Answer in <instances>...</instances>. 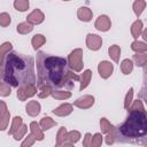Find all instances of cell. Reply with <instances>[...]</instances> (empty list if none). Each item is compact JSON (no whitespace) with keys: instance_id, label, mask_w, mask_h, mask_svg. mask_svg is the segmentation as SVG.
Wrapping results in <instances>:
<instances>
[{"instance_id":"cell-7","label":"cell","mask_w":147,"mask_h":147,"mask_svg":"<svg viewBox=\"0 0 147 147\" xmlns=\"http://www.w3.org/2000/svg\"><path fill=\"white\" fill-rule=\"evenodd\" d=\"M113 71H114V64L107 60H103L98 64V72L100 77L103 79L109 78L113 75Z\"/></svg>"},{"instance_id":"cell-37","label":"cell","mask_w":147,"mask_h":147,"mask_svg":"<svg viewBox=\"0 0 147 147\" xmlns=\"http://www.w3.org/2000/svg\"><path fill=\"white\" fill-rule=\"evenodd\" d=\"M53 88L51 86H41L39 87V92H38V98L40 99H45L47 96H49L52 94Z\"/></svg>"},{"instance_id":"cell-42","label":"cell","mask_w":147,"mask_h":147,"mask_svg":"<svg viewBox=\"0 0 147 147\" xmlns=\"http://www.w3.org/2000/svg\"><path fill=\"white\" fill-rule=\"evenodd\" d=\"M103 139H105V142H106L108 146L113 145V144L115 142V129H114L111 132L107 133V134H106V137H105Z\"/></svg>"},{"instance_id":"cell-26","label":"cell","mask_w":147,"mask_h":147,"mask_svg":"<svg viewBox=\"0 0 147 147\" xmlns=\"http://www.w3.org/2000/svg\"><path fill=\"white\" fill-rule=\"evenodd\" d=\"M146 5H147V2H146L145 0H136V1L133 2L132 8H133V11H134V14H136L137 17H139V16L142 14V11H144Z\"/></svg>"},{"instance_id":"cell-30","label":"cell","mask_w":147,"mask_h":147,"mask_svg":"<svg viewBox=\"0 0 147 147\" xmlns=\"http://www.w3.org/2000/svg\"><path fill=\"white\" fill-rule=\"evenodd\" d=\"M22 124H23V119H22V117H20V116H15V117L13 118V121H11V125H10L9 131H8V134L13 136V134L18 130V127H20Z\"/></svg>"},{"instance_id":"cell-12","label":"cell","mask_w":147,"mask_h":147,"mask_svg":"<svg viewBox=\"0 0 147 147\" xmlns=\"http://www.w3.org/2000/svg\"><path fill=\"white\" fill-rule=\"evenodd\" d=\"M44 20H45V15L40 9H34L26 16V22L32 25L41 24L44 22Z\"/></svg>"},{"instance_id":"cell-17","label":"cell","mask_w":147,"mask_h":147,"mask_svg":"<svg viewBox=\"0 0 147 147\" xmlns=\"http://www.w3.org/2000/svg\"><path fill=\"white\" fill-rule=\"evenodd\" d=\"M91 79H92V71L90 69H86L85 71H83V74L79 76V91H83L85 90L90 83H91Z\"/></svg>"},{"instance_id":"cell-21","label":"cell","mask_w":147,"mask_h":147,"mask_svg":"<svg viewBox=\"0 0 147 147\" xmlns=\"http://www.w3.org/2000/svg\"><path fill=\"white\" fill-rule=\"evenodd\" d=\"M108 54L110 56V59L115 62L118 63L119 62V57H121V47L118 45H113L108 48Z\"/></svg>"},{"instance_id":"cell-8","label":"cell","mask_w":147,"mask_h":147,"mask_svg":"<svg viewBox=\"0 0 147 147\" xmlns=\"http://www.w3.org/2000/svg\"><path fill=\"white\" fill-rule=\"evenodd\" d=\"M86 46L91 51H98L102 46V38L94 33H88L86 36Z\"/></svg>"},{"instance_id":"cell-44","label":"cell","mask_w":147,"mask_h":147,"mask_svg":"<svg viewBox=\"0 0 147 147\" xmlns=\"http://www.w3.org/2000/svg\"><path fill=\"white\" fill-rule=\"evenodd\" d=\"M55 147H75V144H72L68 140H64L60 144H55Z\"/></svg>"},{"instance_id":"cell-45","label":"cell","mask_w":147,"mask_h":147,"mask_svg":"<svg viewBox=\"0 0 147 147\" xmlns=\"http://www.w3.org/2000/svg\"><path fill=\"white\" fill-rule=\"evenodd\" d=\"M141 36H142V39H144V40H147V31H146V30H142Z\"/></svg>"},{"instance_id":"cell-5","label":"cell","mask_w":147,"mask_h":147,"mask_svg":"<svg viewBox=\"0 0 147 147\" xmlns=\"http://www.w3.org/2000/svg\"><path fill=\"white\" fill-rule=\"evenodd\" d=\"M37 94V86L36 84H29V85H24L17 88L16 95L18 98V100L21 101H25L29 98H32L33 95Z\"/></svg>"},{"instance_id":"cell-6","label":"cell","mask_w":147,"mask_h":147,"mask_svg":"<svg viewBox=\"0 0 147 147\" xmlns=\"http://www.w3.org/2000/svg\"><path fill=\"white\" fill-rule=\"evenodd\" d=\"M10 119V113L5 101L0 100V131H5L8 127Z\"/></svg>"},{"instance_id":"cell-34","label":"cell","mask_w":147,"mask_h":147,"mask_svg":"<svg viewBox=\"0 0 147 147\" xmlns=\"http://www.w3.org/2000/svg\"><path fill=\"white\" fill-rule=\"evenodd\" d=\"M79 139H80V133H79L78 131H76V130L69 131V132L67 133L65 140H68V141H70V142H72V144H76L77 141H79Z\"/></svg>"},{"instance_id":"cell-1","label":"cell","mask_w":147,"mask_h":147,"mask_svg":"<svg viewBox=\"0 0 147 147\" xmlns=\"http://www.w3.org/2000/svg\"><path fill=\"white\" fill-rule=\"evenodd\" d=\"M5 83L13 87H21L36 83L33 59L16 52H10L0 70Z\"/></svg>"},{"instance_id":"cell-29","label":"cell","mask_w":147,"mask_h":147,"mask_svg":"<svg viewBox=\"0 0 147 147\" xmlns=\"http://www.w3.org/2000/svg\"><path fill=\"white\" fill-rule=\"evenodd\" d=\"M100 129H101V132L102 133H109V132H111L114 129H115V126L107 119V118H105V117H102L101 119H100Z\"/></svg>"},{"instance_id":"cell-38","label":"cell","mask_w":147,"mask_h":147,"mask_svg":"<svg viewBox=\"0 0 147 147\" xmlns=\"http://www.w3.org/2000/svg\"><path fill=\"white\" fill-rule=\"evenodd\" d=\"M10 22H11V18L8 13H0V26L6 28L10 24Z\"/></svg>"},{"instance_id":"cell-40","label":"cell","mask_w":147,"mask_h":147,"mask_svg":"<svg viewBox=\"0 0 147 147\" xmlns=\"http://www.w3.org/2000/svg\"><path fill=\"white\" fill-rule=\"evenodd\" d=\"M67 133H68L67 129L64 126H61L57 131V134H56V144H60V142L64 141L65 138H67Z\"/></svg>"},{"instance_id":"cell-9","label":"cell","mask_w":147,"mask_h":147,"mask_svg":"<svg viewBox=\"0 0 147 147\" xmlns=\"http://www.w3.org/2000/svg\"><path fill=\"white\" fill-rule=\"evenodd\" d=\"M94 100L95 99H94L93 95H90V94L83 95V96L78 98L74 102V106L77 107V108H79V109H88V108H91L94 105Z\"/></svg>"},{"instance_id":"cell-36","label":"cell","mask_w":147,"mask_h":147,"mask_svg":"<svg viewBox=\"0 0 147 147\" xmlns=\"http://www.w3.org/2000/svg\"><path fill=\"white\" fill-rule=\"evenodd\" d=\"M127 110L129 111H144L145 107H144V103L141 100H136V101H132V103Z\"/></svg>"},{"instance_id":"cell-13","label":"cell","mask_w":147,"mask_h":147,"mask_svg":"<svg viewBox=\"0 0 147 147\" xmlns=\"http://www.w3.org/2000/svg\"><path fill=\"white\" fill-rule=\"evenodd\" d=\"M74 108H72V105L71 103H62L60 105L59 107H56L55 109H53V114L56 115V116H60V117H65L68 115H70L72 113Z\"/></svg>"},{"instance_id":"cell-23","label":"cell","mask_w":147,"mask_h":147,"mask_svg":"<svg viewBox=\"0 0 147 147\" xmlns=\"http://www.w3.org/2000/svg\"><path fill=\"white\" fill-rule=\"evenodd\" d=\"M132 62L137 67H144L147 62V54L146 53H136L132 57Z\"/></svg>"},{"instance_id":"cell-24","label":"cell","mask_w":147,"mask_h":147,"mask_svg":"<svg viewBox=\"0 0 147 147\" xmlns=\"http://www.w3.org/2000/svg\"><path fill=\"white\" fill-rule=\"evenodd\" d=\"M133 70V62L130 59H124L121 62V71L124 75H130Z\"/></svg>"},{"instance_id":"cell-39","label":"cell","mask_w":147,"mask_h":147,"mask_svg":"<svg viewBox=\"0 0 147 147\" xmlns=\"http://www.w3.org/2000/svg\"><path fill=\"white\" fill-rule=\"evenodd\" d=\"M132 100H133V87H131V88L127 91V93H126V95H125V99H124V108H125L126 110L130 108V106H131V103H132Z\"/></svg>"},{"instance_id":"cell-4","label":"cell","mask_w":147,"mask_h":147,"mask_svg":"<svg viewBox=\"0 0 147 147\" xmlns=\"http://www.w3.org/2000/svg\"><path fill=\"white\" fill-rule=\"evenodd\" d=\"M67 63H68V65L70 67L71 70H74L75 72H80L83 70V67H84L83 49L82 48H75L74 51H71L70 54L68 55Z\"/></svg>"},{"instance_id":"cell-41","label":"cell","mask_w":147,"mask_h":147,"mask_svg":"<svg viewBox=\"0 0 147 147\" xmlns=\"http://www.w3.org/2000/svg\"><path fill=\"white\" fill-rule=\"evenodd\" d=\"M34 142H36V139H34L33 136L30 133V134H28V136L24 138V140H23L22 144H21V147H31Z\"/></svg>"},{"instance_id":"cell-18","label":"cell","mask_w":147,"mask_h":147,"mask_svg":"<svg viewBox=\"0 0 147 147\" xmlns=\"http://www.w3.org/2000/svg\"><path fill=\"white\" fill-rule=\"evenodd\" d=\"M30 131H31V134L33 136V138L36 139V141H41L44 140L45 136H44V131L40 129L39 126V123L37 122H31L30 123Z\"/></svg>"},{"instance_id":"cell-25","label":"cell","mask_w":147,"mask_h":147,"mask_svg":"<svg viewBox=\"0 0 147 147\" xmlns=\"http://www.w3.org/2000/svg\"><path fill=\"white\" fill-rule=\"evenodd\" d=\"M55 100H67L71 96V92L63 91V90H53L51 94Z\"/></svg>"},{"instance_id":"cell-46","label":"cell","mask_w":147,"mask_h":147,"mask_svg":"<svg viewBox=\"0 0 147 147\" xmlns=\"http://www.w3.org/2000/svg\"><path fill=\"white\" fill-rule=\"evenodd\" d=\"M0 78H1V74H0Z\"/></svg>"},{"instance_id":"cell-22","label":"cell","mask_w":147,"mask_h":147,"mask_svg":"<svg viewBox=\"0 0 147 147\" xmlns=\"http://www.w3.org/2000/svg\"><path fill=\"white\" fill-rule=\"evenodd\" d=\"M45 42H46V38H45L42 34H40V33L34 34V36L32 37V39H31V44H32V47H33L34 51L39 49Z\"/></svg>"},{"instance_id":"cell-31","label":"cell","mask_w":147,"mask_h":147,"mask_svg":"<svg viewBox=\"0 0 147 147\" xmlns=\"http://www.w3.org/2000/svg\"><path fill=\"white\" fill-rule=\"evenodd\" d=\"M13 5H14V8L18 11H25L30 7L29 0H15Z\"/></svg>"},{"instance_id":"cell-27","label":"cell","mask_w":147,"mask_h":147,"mask_svg":"<svg viewBox=\"0 0 147 147\" xmlns=\"http://www.w3.org/2000/svg\"><path fill=\"white\" fill-rule=\"evenodd\" d=\"M131 49L136 53H146L147 51V44L145 41H139V40H134L131 44Z\"/></svg>"},{"instance_id":"cell-15","label":"cell","mask_w":147,"mask_h":147,"mask_svg":"<svg viewBox=\"0 0 147 147\" xmlns=\"http://www.w3.org/2000/svg\"><path fill=\"white\" fill-rule=\"evenodd\" d=\"M11 49H13V45L9 41H5L0 45V70L2 69L6 56L11 52Z\"/></svg>"},{"instance_id":"cell-33","label":"cell","mask_w":147,"mask_h":147,"mask_svg":"<svg viewBox=\"0 0 147 147\" xmlns=\"http://www.w3.org/2000/svg\"><path fill=\"white\" fill-rule=\"evenodd\" d=\"M26 132H28V126L23 123V124L18 127V130L13 134V137H14V139H15V140H17V141H18V140H21V139L26 134Z\"/></svg>"},{"instance_id":"cell-11","label":"cell","mask_w":147,"mask_h":147,"mask_svg":"<svg viewBox=\"0 0 147 147\" xmlns=\"http://www.w3.org/2000/svg\"><path fill=\"white\" fill-rule=\"evenodd\" d=\"M74 82H79V76L77 74H74L72 71H67L61 84H60V87L59 88H63V87H68V88H71L74 87L75 83Z\"/></svg>"},{"instance_id":"cell-35","label":"cell","mask_w":147,"mask_h":147,"mask_svg":"<svg viewBox=\"0 0 147 147\" xmlns=\"http://www.w3.org/2000/svg\"><path fill=\"white\" fill-rule=\"evenodd\" d=\"M10 93H11V86L5 82H2V83L0 82V96L6 98V96H9Z\"/></svg>"},{"instance_id":"cell-14","label":"cell","mask_w":147,"mask_h":147,"mask_svg":"<svg viewBox=\"0 0 147 147\" xmlns=\"http://www.w3.org/2000/svg\"><path fill=\"white\" fill-rule=\"evenodd\" d=\"M40 110H41V106H40V103H39L38 101H36V100L29 101V102L26 103V106H25V111H26V114H28L29 116H31V117H34V116L39 115Z\"/></svg>"},{"instance_id":"cell-32","label":"cell","mask_w":147,"mask_h":147,"mask_svg":"<svg viewBox=\"0 0 147 147\" xmlns=\"http://www.w3.org/2000/svg\"><path fill=\"white\" fill-rule=\"evenodd\" d=\"M103 142V137L101 133H94L91 137V142H90V147H101Z\"/></svg>"},{"instance_id":"cell-2","label":"cell","mask_w":147,"mask_h":147,"mask_svg":"<svg viewBox=\"0 0 147 147\" xmlns=\"http://www.w3.org/2000/svg\"><path fill=\"white\" fill-rule=\"evenodd\" d=\"M67 60L64 57L48 55L45 52L37 53V74L38 83L37 87L51 86L52 88H59L60 84L67 72Z\"/></svg>"},{"instance_id":"cell-20","label":"cell","mask_w":147,"mask_h":147,"mask_svg":"<svg viewBox=\"0 0 147 147\" xmlns=\"http://www.w3.org/2000/svg\"><path fill=\"white\" fill-rule=\"evenodd\" d=\"M56 124H57V123H56L52 117H49V116H45V117H42V118L40 119L39 126H40V129H41L42 131H46V130L52 129V127L55 126Z\"/></svg>"},{"instance_id":"cell-10","label":"cell","mask_w":147,"mask_h":147,"mask_svg":"<svg viewBox=\"0 0 147 147\" xmlns=\"http://www.w3.org/2000/svg\"><path fill=\"white\" fill-rule=\"evenodd\" d=\"M94 26L96 30L101 32H107L111 28V21L107 15H100L94 23Z\"/></svg>"},{"instance_id":"cell-3","label":"cell","mask_w":147,"mask_h":147,"mask_svg":"<svg viewBox=\"0 0 147 147\" xmlns=\"http://www.w3.org/2000/svg\"><path fill=\"white\" fill-rule=\"evenodd\" d=\"M147 133V115L144 111H129L124 123L115 127V141L129 142L145 139Z\"/></svg>"},{"instance_id":"cell-16","label":"cell","mask_w":147,"mask_h":147,"mask_svg":"<svg viewBox=\"0 0 147 147\" xmlns=\"http://www.w3.org/2000/svg\"><path fill=\"white\" fill-rule=\"evenodd\" d=\"M77 17L79 21L83 22H90L93 17V13L88 7H79L77 10Z\"/></svg>"},{"instance_id":"cell-19","label":"cell","mask_w":147,"mask_h":147,"mask_svg":"<svg viewBox=\"0 0 147 147\" xmlns=\"http://www.w3.org/2000/svg\"><path fill=\"white\" fill-rule=\"evenodd\" d=\"M144 30V24L141 20H137L131 25V34L134 38V40H138V38L141 36V32Z\"/></svg>"},{"instance_id":"cell-28","label":"cell","mask_w":147,"mask_h":147,"mask_svg":"<svg viewBox=\"0 0 147 147\" xmlns=\"http://www.w3.org/2000/svg\"><path fill=\"white\" fill-rule=\"evenodd\" d=\"M16 30H17V32L20 34H28L33 30V25L28 23V22H22V23L17 24Z\"/></svg>"},{"instance_id":"cell-43","label":"cell","mask_w":147,"mask_h":147,"mask_svg":"<svg viewBox=\"0 0 147 147\" xmlns=\"http://www.w3.org/2000/svg\"><path fill=\"white\" fill-rule=\"evenodd\" d=\"M91 137H92V134H91V133H88V132L84 136V139H83V147H90Z\"/></svg>"}]
</instances>
